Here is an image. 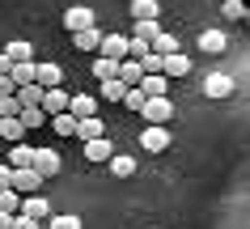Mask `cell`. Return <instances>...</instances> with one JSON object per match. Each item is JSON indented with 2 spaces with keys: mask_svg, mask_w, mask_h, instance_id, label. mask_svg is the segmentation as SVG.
<instances>
[{
  "mask_svg": "<svg viewBox=\"0 0 250 229\" xmlns=\"http://www.w3.org/2000/svg\"><path fill=\"white\" fill-rule=\"evenodd\" d=\"M140 119H148V127H166L174 119V102L170 98H148L145 110H140Z\"/></svg>",
  "mask_w": 250,
  "mask_h": 229,
  "instance_id": "obj_1",
  "label": "cell"
},
{
  "mask_svg": "<svg viewBox=\"0 0 250 229\" xmlns=\"http://www.w3.org/2000/svg\"><path fill=\"white\" fill-rule=\"evenodd\" d=\"M102 60H115V64L132 60V39L127 34H106L102 39Z\"/></svg>",
  "mask_w": 250,
  "mask_h": 229,
  "instance_id": "obj_2",
  "label": "cell"
},
{
  "mask_svg": "<svg viewBox=\"0 0 250 229\" xmlns=\"http://www.w3.org/2000/svg\"><path fill=\"white\" fill-rule=\"evenodd\" d=\"M98 26V17H93V9H85V4H72L64 13V30L68 34H81V30H93Z\"/></svg>",
  "mask_w": 250,
  "mask_h": 229,
  "instance_id": "obj_3",
  "label": "cell"
},
{
  "mask_svg": "<svg viewBox=\"0 0 250 229\" xmlns=\"http://www.w3.org/2000/svg\"><path fill=\"white\" fill-rule=\"evenodd\" d=\"M39 187H42V174L30 166V170H13V191L26 200V195H39Z\"/></svg>",
  "mask_w": 250,
  "mask_h": 229,
  "instance_id": "obj_4",
  "label": "cell"
},
{
  "mask_svg": "<svg viewBox=\"0 0 250 229\" xmlns=\"http://www.w3.org/2000/svg\"><path fill=\"white\" fill-rule=\"evenodd\" d=\"M140 148L145 153H166L170 148V127H145L140 132Z\"/></svg>",
  "mask_w": 250,
  "mask_h": 229,
  "instance_id": "obj_5",
  "label": "cell"
},
{
  "mask_svg": "<svg viewBox=\"0 0 250 229\" xmlns=\"http://www.w3.org/2000/svg\"><path fill=\"white\" fill-rule=\"evenodd\" d=\"M237 85H233V77H225V72H212V77H204V94L208 98H229Z\"/></svg>",
  "mask_w": 250,
  "mask_h": 229,
  "instance_id": "obj_6",
  "label": "cell"
},
{
  "mask_svg": "<svg viewBox=\"0 0 250 229\" xmlns=\"http://www.w3.org/2000/svg\"><path fill=\"white\" fill-rule=\"evenodd\" d=\"M68 102H72V94H68L64 85L60 89H47V98H42V110H47V119H55V115H64Z\"/></svg>",
  "mask_w": 250,
  "mask_h": 229,
  "instance_id": "obj_7",
  "label": "cell"
},
{
  "mask_svg": "<svg viewBox=\"0 0 250 229\" xmlns=\"http://www.w3.org/2000/svg\"><path fill=\"white\" fill-rule=\"evenodd\" d=\"M68 110H72V119H98V98L89 94H72V102H68Z\"/></svg>",
  "mask_w": 250,
  "mask_h": 229,
  "instance_id": "obj_8",
  "label": "cell"
},
{
  "mask_svg": "<svg viewBox=\"0 0 250 229\" xmlns=\"http://www.w3.org/2000/svg\"><path fill=\"white\" fill-rule=\"evenodd\" d=\"M34 170H39L42 178L60 174V153H55V148H34Z\"/></svg>",
  "mask_w": 250,
  "mask_h": 229,
  "instance_id": "obj_9",
  "label": "cell"
},
{
  "mask_svg": "<svg viewBox=\"0 0 250 229\" xmlns=\"http://www.w3.org/2000/svg\"><path fill=\"white\" fill-rule=\"evenodd\" d=\"M225 47H229L225 30H199V51H204V55H221Z\"/></svg>",
  "mask_w": 250,
  "mask_h": 229,
  "instance_id": "obj_10",
  "label": "cell"
},
{
  "mask_svg": "<svg viewBox=\"0 0 250 229\" xmlns=\"http://www.w3.org/2000/svg\"><path fill=\"white\" fill-rule=\"evenodd\" d=\"M21 216H30V221H47V216H51V204L42 200V195H26V200H21Z\"/></svg>",
  "mask_w": 250,
  "mask_h": 229,
  "instance_id": "obj_11",
  "label": "cell"
},
{
  "mask_svg": "<svg viewBox=\"0 0 250 229\" xmlns=\"http://www.w3.org/2000/svg\"><path fill=\"white\" fill-rule=\"evenodd\" d=\"M34 81H39L42 89H60V85H64V68H60V64H39Z\"/></svg>",
  "mask_w": 250,
  "mask_h": 229,
  "instance_id": "obj_12",
  "label": "cell"
},
{
  "mask_svg": "<svg viewBox=\"0 0 250 229\" xmlns=\"http://www.w3.org/2000/svg\"><path fill=\"white\" fill-rule=\"evenodd\" d=\"M140 94H145V98H170V77H166V72L145 77V81H140Z\"/></svg>",
  "mask_w": 250,
  "mask_h": 229,
  "instance_id": "obj_13",
  "label": "cell"
},
{
  "mask_svg": "<svg viewBox=\"0 0 250 229\" xmlns=\"http://www.w3.org/2000/svg\"><path fill=\"white\" fill-rule=\"evenodd\" d=\"M119 81L127 85V89H140V81H145V68H140V60H123V64H119Z\"/></svg>",
  "mask_w": 250,
  "mask_h": 229,
  "instance_id": "obj_14",
  "label": "cell"
},
{
  "mask_svg": "<svg viewBox=\"0 0 250 229\" xmlns=\"http://www.w3.org/2000/svg\"><path fill=\"white\" fill-rule=\"evenodd\" d=\"M77 136L85 140V145H93V140H106V123H102V119H81V123H77Z\"/></svg>",
  "mask_w": 250,
  "mask_h": 229,
  "instance_id": "obj_15",
  "label": "cell"
},
{
  "mask_svg": "<svg viewBox=\"0 0 250 229\" xmlns=\"http://www.w3.org/2000/svg\"><path fill=\"white\" fill-rule=\"evenodd\" d=\"M166 77H191V55L187 51L166 55Z\"/></svg>",
  "mask_w": 250,
  "mask_h": 229,
  "instance_id": "obj_16",
  "label": "cell"
},
{
  "mask_svg": "<svg viewBox=\"0 0 250 229\" xmlns=\"http://www.w3.org/2000/svg\"><path fill=\"white\" fill-rule=\"evenodd\" d=\"M34 166V148L30 145H13L9 148V170H30Z\"/></svg>",
  "mask_w": 250,
  "mask_h": 229,
  "instance_id": "obj_17",
  "label": "cell"
},
{
  "mask_svg": "<svg viewBox=\"0 0 250 229\" xmlns=\"http://www.w3.org/2000/svg\"><path fill=\"white\" fill-rule=\"evenodd\" d=\"M102 39H106V34H102L98 26H93V30H81V34H72V42H77L81 51H102Z\"/></svg>",
  "mask_w": 250,
  "mask_h": 229,
  "instance_id": "obj_18",
  "label": "cell"
},
{
  "mask_svg": "<svg viewBox=\"0 0 250 229\" xmlns=\"http://www.w3.org/2000/svg\"><path fill=\"white\" fill-rule=\"evenodd\" d=\"M21 136H26L21 119H0V145H21Z\"/></svg>",
  "mask_w": 250,
  "mask_h": 229,
  "instance_id": "obj_19",
  "label": "cell"
},
{
  "mask_svg": "<svg viewBox=\"0 0 250 229\" xmlns=\"http://www.w3.org/2000/svg\"><path fill=\"white\" fill-rule=\"evenodd\" d=\"M4 55L13 60V64H34V47H30L26 39H17V42H9L4 47Z\"/></svg>",
  "mask_w": 250,
  "mask_h": 229,
  "instance_id": "obj_20",
  "label": "cell"
},
{
  "mask_svg": "<svg viewBox=\"0 0 250 229\" xmlns=\"http://www.w3.org/2000/svg\"><path fill=\"white\" fill-rule=\"evenodd\" d=\"M110 174L115 178H132L136 174V157L132 153H115V157H110Z\"/></svg>",
  "mask_w": 250,
  "mask_h": 229,
  "instance_id": "obj_21",
  "label": "cell"
},
{
  "mask_svg": "<svg viewBox=\"0 0 250 229\" xmlns=\"http://www.w3.org/2000/svg\"><path fill=\"white\" fill-rule=\"evenodd\" d=\"M157 13H161L157 0H132V17L136 21H157Z\"/></svg>",
  "mask_w": 250,
  "mask_h": 229,
  "instance_id": "obj_22",
  "label": "cell"
},
{
  "mask_svg": "<svg viewBox=\"0 0 250 229\" xmlns=\"http://www.w3.org/2000/svg\"><path fill=\"white\" fill-rule=\"evenodd\" d=\"M221 13L229 21H250V4L246 0H221Z\"/></svg>",
  "mask_w": 250,
  "mask_h": 229,
  "instance_id": "obj_23",
  "label": "cell"
},
{
  "mask_svg": "<svg viewBox=\"0 0 250 229\" xmlns=\"http://www.w3.org/2000/svg\"><path fill=\"white\" fill-rule=\"evenodd\" d=\"M42 98H47V89H42V85H26V89H17V102H21V110L42 106Z\"/></svg>",
  "mask_w": 250,
  "mask_h": 229,
  "instance_id": "obj_24",
  "label": "cell"
},
{
  "mask_svg": "<svg viewBox=\"0 0 250 229\" xmlns=\"http://www.w3.org/2000/svg\"><path fill=\"white\" fill-rule=\"evenodd\" d=\"M34 72H39V64H13V72H9V77H13L17 89H26V85H39V81H34Z\"/></svg>",
  "mask_w": 250,
  "mask_h": 229,
  "instance_id": "obj_25",
  "label": "cell"
},
{
  "mask_svg": "<svg viewBox=\"0 0 250 229\" xmlns=\"http://www.w3.org/2000/svg\"><path fill=\"white\" fill-rule=\"evenodd\" d=\"M85 157L89 162H110L115 157V145L110 140H93V145H85Z\"/></svg>",
  "mask_w": 250,
  "mask_h": 229,
  "instance_id": "obj_26",
  "label": "cell"
},
{
  "mask_svg": "<svg viewBox=\"0 0 250 229\" xmlns=\"http://www.w3.org/2000/svg\"><path fill=\"white\" fill-rule=\"evenodd\" d=\"M157 34H161L157 21H136V30H132V39H136V42H148V47L157 42Z\"/></svg>",
  "mask_w": 250,
  "mask_h": 229,
  "instance_id": "obj_27",
  "label": "cell"
},
{
  "mask_svg": "<svg viewBox=\"0 0 250 229\" xmlns=\"http://www.w3.org/2000/svg\"><path fill=\"white\" fill-rule=\"evenodd\" d=\"M17 119H21V127H26V132H34V127H42V123H51L42 106H30V110H21Z\"/></svg>",
  "mask_w": 250,
  "mask_h": 229,
  "instance_id": "obj_28",
  "label": "cell"
},
{
  "mask_svg": "<svg viewBox=\"0 0 250 229\" xmlns=\"http://www.w3.org/2000/svg\"><path fill=\"white\" fill-rule=\"evenodd\" d=\"M93 77H98V81H115V77H119V64L98 55V60H93Z\"/></svg>",
  "mask_w": 250,
  "mask_h": 229,
  "instance_id": "obj_29",
  "label": "cell"
},
{
  "mask_svg": "<svg viewBox=\"0 0 250 229\" xmlns=\"http://www.w3.org/2000/svg\"><path fill=\"white\" fill-rule=\"evenodd\" d=\"M55 136H77V119H72V110H64V115H55L51 119Z\"/></svg>",
  "mask_w": 250,
  "mask_h": 229,
  "instance_id": "obj_30",
  "label": "cell"
},
{
  "mask_svg": "<svg viewBox=\"0 0 250 229\" xmlns=\"http://www.w3.org/2000/svg\"><path fill=\"white\" fill-rule=\"evenodd\" d=\"M102 98H106V102H123V98H127V85L119 81V77H115V81H102Z\"/></svg>",
  "mask_w": 250,
  "mask_h": 229,
  "instance_id": "obj_31",
  "label": "cell"
},
{
  "mask_svg": "<svg viewBox=\"0 0 250 229\" xmlns=\"http://www.w3.org/2000/svg\"><path fill=\"white\" fill-rule=\"evenodd\" d=\"M0 212H9V216L21 212V195H17L13 187H9V191H0Z\"/></svg>",
  "mask_w": 250,
  "mask_h": 229,
  "instance_id": "obj_32",
  "label": "cell"
},
{
  "mask_svg": "<svg viewBox=\"0 0 250 229\" xmlns=\"http://www.w3.org/2000/svg\"><path fill=\"white\" fill-rule=\"evenodd\" d=\"M153 51H157L161 60H166V55H174V51H178V39H174V34H157V42H153Z\"/></svg>",
  "mask_w": 250,
  "mask_h": 229,
  "instance_id": "obj_33",
  "label": "cell"
},
{
  "mask_svg": "<svg viewBox=\"0 0 250 229\" xmlns=\"http://www.w3.org/2000/svg\"><path fill=\"white\" fill-rule=\"evenodd\" d=\"M42 229H81V216H47Z\"/></svg>",
  "mask_w": 250,
  "mask_h": 229,
  "instance_id": "obj_34",
  "label": "cell"
},
{
  "mask_svg": "<svg viewBox=\"0 0 250 229\" xmlns=\"http://www.w3.org/2000/svg\"><path fill=\"white\" fill-rule=\"evenodd\" d=\"M21 115V102L17 98H0V119H17Z\"/></svg>",
  "mask_w": 250,
  "mask_h": 229,
  "instance_id": "obj_35",
  "label": "cell"
},
{
  "mask_svg": "<svg viewBox=\"0 0 250 229\" xmlns=\"http://www.w3.org/2000/svg\"><path fill=\"white\" fill-rule=\"evenodd\" d=\"M145 102H148V98L140 94V89H127V98H123V106H127V110H136V115L145 110Z\"/></svg>",
  "mask_w": 250,
  "mask_h": 229,
  "instance_id": "obj_36",
  "label": "cell"
},
{
  "mask_svg": "<svg viewBox=\"0 0 250 229\" xmlns=\"http://www.w3.org/2000/svg\"><path fill=\"white\" fill-rule=\"evenodd\" d=\"M13 187V170H9V162H0V191Z\"/></svg>",
  "mask_w": 250,
  "mask_h": 229,
  "instance_id": "obj_37",
  "label": "cell"
},
{
  "mask_svg": "<svg viewBox=\"0 0 250 229\" xmlns=\"http://www.w3.org/2000/svg\"><path fill=\"white\" fill-rule=\"evenodd\" d=\"M0 98H17V85H13V77H0Z\"/></svg>",
  "mask_w": 250,
  "mask_h": 229,
  "instance_id": "obj_38",
  "label": "cell"
},
{
  "mask_svg": "<svg viewBox=\"0 0 250 229\" xmlns=\"http://www.w3.org/2000/svg\"><path fill=\"white\" fill-rule=\"evenodd\" d=\"M13 229H42V225H39V221H30V216H21V212H17V216H13Z\"/></svg>",
  "mask_w": 250,
  "mask_h": 229,
  "instance_id": "obj_39",
  "label": "cell"
},
{
  "mask_svg": "<svg viewBox=\"0 0 250 229\" xmlns=\"http://www.w3.org/2000/svg\"><path fill=\"white\" fill-rule=\"evenodd\" d=\"M9 72H13V60H9V55L0 51V77H9Z\"/></svg>",
  "mask_w": 250,
  "mask_h": 229,
  "instance_id": "obj_40",
  "label": "cell"
},
{
  "mask_svg": "<svg viewBox=\"0 0 250 229\" xmlns=\"http://www.w3.org/2000/svg\"><path fill=\"white\" fill-rule=\"evenodd\" d=\"M0 229H13V216L9 212H0Z\"/></svg>",
  "mask_w": 250,
  "mask_h": 229,
  "instance_id": "obj_41",
  "label": "cell"
},
{
  "mask_svg": "<svg viewBox=\"0 0 250 229\" xmlns=\"http://www.w3.org/2000/svg\"><path fill=\"white\" fill-rule=\"evenodd\" d=\"M246 30H250V21H246Z\"/></svg>",
  "mask_w": 250,
  "mask_h": 229,
  "instance_id": "obj_42",
  "label": "cell"
},
{
  "mask_svg": "<svg viewBox=\"0 0 250 229\" xmlns=\"http://www.w3.org/2000/svg\"><path fill=\"white\" fill-rule=\"evenodd\" d=\"M246 4H250V0H246Z\"/></svg>",
  "mask_w": 250,
  "mask_h": 229,
  "instance_id": "obj_43",
  "label": "cell"
}]
</instances>
